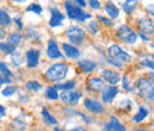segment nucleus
I'll use <instances>...</instances> for the list:
<instances>
[{"mask_svg":"<svg viewBox=\"0 0 154 131\" xmlns=\"http://www.w3.org/2000/svg\"><path fill=\"white\" fill-rule=\"evenodd\" d=\"M140 37L143 41H149L153 35V21L151 19H142L139 21Z\"/></svg>","mask_w":154,"mask_h":131,"instance_id":"6","label":"nucleus"},{"mask_svg":"<svg viewBox=\"0 0 154 131\" xmlns=\"http://www.w3.org/2000/svg\"><path fill=\"white\" fill-rule=\"evenodd\" d=\"M39 56H40V53H39V50H37V49H30V50H27V53H26L27 67H30V68L37 67L39 62Z\"/></svg>","mask_w":154,"mask_h":131,"instance_id":"10","label":"nucleus"},{"mask_svg":"<svg viewBox=\"0 0 154 131\" xmlns=\"http://www.w3.org/2000/svg\"><path fill=\"white\" fill-rule=\"evenodd\" d=\"M16 91H17V88H16L14 86H7V87L2 91V95H4V97H11V95H13V94L16 93Z\"/></svg>","mask_w":154,"mask_h":131,"instance_id":"33","label":"nucleus"},{"mask_svg":"<svg viewBox=\"0 0 154 131\" xmlns=\"http://www.w3.org/2000/svg\"><path fill=\"white\" fill-rule=\"evenodd\" d=\"M134 131H146V129L145 128H139V129H135Z\"/></svg>","mask_w":154,"mask_h":131,"instance_id":"46","label":"nucleus"},{"mask_svg":"<svg viewBox=\"0 0 154 131\" xmlns=\"http://www.w3.org/2000/svg\"><path fill=\"white\" fill-rule=\"evenodd\" d=\"M89 5L91 6L93 10H98L101 7V4L98 0H89Z\"/></svg>","mask_w":154,"mask_h":131,"instance_id":"37","label":"nucleus"},{"mask_svg":"<svg viewBox=\"0 0 154 131\" xmlns=\"http://www.w3.org/2000/svg\"><path fill=\"white\" fill-rule=\"evenodd\" d=\"M64 7L66 10L68 17L72 20H79V21H84L87 19H89L91 16L89 13H85L83 10H81L78 6L74 4V1L71 0H66L64 2Z\"/></svg>","mask_w":154,"mask_h":131,"instance_id":"3","label":"nucleus"},{"mask_svg":"<svg viewBox=\"0 0 154 131\" xmlns=\"http://www.w3.org/2000/svg\"><path fill=\"white\" fill-rule=\"evenodd\" d=\"M84 107H85L89 112H93V113H101L104 110L103 106H102L98 101L91 100V99H85V100H84Z\"/></svg>","mask_w":154,"mask_h":131,"instance_id":"15","label":"nucleus"},{"mask_svg":"<svg viewBox=\"0 0 154 131\" xmlns=\"http://www.w3.org/2000/svg\"><path fill=\"white\" fill-rule=\"evenodd\" d=\"M74 87H75V81H68V82H64V84H57L55 86L56 90H62V91L72 90Z\"/></svg>","mask_w":154,"mask_h":131,"instance_id":"25","label":"nucleus"},{"mask_svg":"<svg viewBox=\"0 0 154 131\" xmlns=\"http://www.w3.org/2000/svg\"><path fill=\"white\" fill-rule=\"evenodd\" d=\"M78 66L85 73H90V72L95 70V68H96V63L93 62L91 60H81V61H78Z\"/></svg>","mask_w":154,"mask_h":131,"instance_id":"18","label":"nucleus"},{"mask_svg":"<svg viewBox=\"0 0 154 131\" xmlns=\"http://www.w3.org/2000/svg\"><path fill=\"white\" fill-rule=\"evenodd\" d=\"M65 35H66V37L69 38V41L71 43H74V44H81L83 42L84 37H85L84 31L78 26H71L70 29L66 30Z\"/></svg>","mask_w":154,"mask_h":131,"instance_id":"7","label":"nucleus"},{"mask_svg":"<svg viewBox=\"0 0 154 131\" xmlns=\"http://www.w3.org/2000/svg\"><path fill=\"white\" fill-rule=\"evenodd\" d=\"M149 13H151V16H153V5H151V7H148V10H147Z\"/></svg>","mask_w":154,"mask_h":131,"instance_id":"45","label":"nucleus"},{"mask_svg":"<svg viewBox=\"0 0 154 131\" xmlns=\"http://www.w3.org/2000/svg\"><path fill=\"white\" fill-rule=\"evenodd\" d=\"M74 4L78 5V7H85L87 6V2L84 0H74Z\"/></svg>","mask_w":154,"mask_h":131,"instance_id":"40","label":"nucleus"},{"mask_svg":"<svg viewBox=\"0 0 154 131\" xmlns=\"http://www.w3.org/2000/svg\"><path fill=\"white\" fill-rule=\"evenodd\" d=\"M63 50H64V54L65 56L69 57V58H78L81 56V51L75 48L74 45L71 44H68V43H63Z\"/></svg>","mask_w":154,"mask_h":131,"instance_id":"16","label":"nucleus"},{"mask_svg":"<svg viewBox=\"0 0 154 131\" xmlns=\"http://www.w3.org/2000/svg\"><path fill=\"white\" fill-rule=\"evenodd\" d=\"M98 19H100L102 23H104L106 25H108V26H113V21L109 20L108 18H106V17H98Z\"/></svg>","mask_w":154,"mask_h":131,"instance_id":"39","label":"nucleus"},{"mask_svg":"<svg viewBox=\"0 0 154 131\" xmlns=\"http://www.w3.org/2000/svg\"><path fill=\"white\" fill-rule=\"evenodd\" d=\"M119 93V90L115 86H108L104 87V90L102 91V100L104 103H112L114 100L116 95Z\"/></svg>","mask_w":154,"mask_h":131,"instance_id":"12","label":"nucleus"},{"mask_svg":"<svg viewBox=\"0 0 154 131\" xmlns=\"http://www.w3.org/2000/svg\"><path fill=\"white\" fill-rule=\"evenodd\" d=\"M137 6V0H126L122 5V8L126 13H132Z\"/></svg>","mask_w":154,"mask_h":131,"instance_id":"20","label":"nucleus"},{"mask_svg":"<svg viewBox=\"0 0 154 131\" xmlns=\"http://www.w3.org/2000/svg\"><path fill=\"white\" fill-rule=\"evenodd\" d=\"M141 64L142 66H145V67H147V68H149V69H153L154 64H153V60L151 58H146V60H143L142 62H141Z\"/></svg>","mask_w":154,"mask_h":131,"instance_id":"35","label":"nucleus"},{"mask_svg":"<svg viewBox=\"0 0 154 131\" xmlns=\"http://www.w3.org/2000/svg\"><path fill=\"white\" fill-rule=\"evenodd\" d=\"M0 50H1L4 54H12V53L16 50V48L12 47V45H10L8 43H1V42H0Z\"/></svg>","mask_w":154,"mask_h":131,"instance_id":"28","label":"nucleus"},{"mask_svg":"<svg viewBox=\"0 0 154 131\" xmlns=\"http://www.w3.org/2000/svg\"><path fill=\"white\" fill-rule=\"evenodd\" d=\"M6 36V31L4 30V29H0V41L2 39V38H5Z\"/></svg>","mask_w":154,"mask_h":131,"instance_id":"43","label":"nucleus"},{"mask_svg":"<svg viewBox=\"0 0 154 131\" xmlns=\"http://www.w3.org/2000/svg\"><path fill=\"white\" fill-rule=\"evenodd\" d=\"M88 29H89V32H90V34L95 35V34H97V32H98L100 26L97 25L96 21H90V23H89V25H88Z\"/></svg>","mask_w":154,"mask_h":131,"instance_id":"34","label":"nucleus"},{"mask_svg":"<svg viewBox=\"0 0 154 131\" xmlns=\"http://www.w3.org/2000/svg\"><path fill=\"white\" fill-rule=\"evenodd\" d=\"M101 76H102V79L104 80V81H107L108 84H110V85H115L117 84L119 81H120V74L119 73H116L114 70H112V69H106V70H103L102 73H101Z\"/></svg>","mask_w":154,"mask_h":131,"instance_id":"13","label":"nucleus"},{"mask_svg":"<svg viewBox=\"0 0 154 131\" xmlns=\"http://www.w3.org/2000/svg\"><path fill=\"white\" fill-rule=\"evenodd\" d=\"M69 67L65 63H55L45 72V76L50 82H58L66 76Z\"/></svg>","mask_w":154,"mask_h":131,"instance_id":"2","label":"nucleus"},{"mask_svg":"<svg viewBox=\"0 0 154 131\" xmlns=\"http://www.w3.org/2000/svg\"><path fill=\"white\" fill-rule=\"evenodd\" d=\"M11 23H12L11 17H10L5 11L0 10V26L6 28V26H10V25H11Z\"/></svg>","mask_w":154,"mask_h":131,"instance_id":"23","label":"nucleus"},{"mask_svg":"<svg viewBox=\"0 0 154 131\" xmlns=\"http://www.w3.org/2000/svg\"><path fill=\"white\" fill-rule=\"evenodd\" d=\"M13 128L18 131H24L26 129V123L24 120H21V118H17L13 120Z\"/></svg>","mask_w":154,"mask_h":131,"instance_id":"26","label":"nucleus"},{"mask_svg":"<svg viewBox=\"0 0 154 131\" xmlns=\"http://www.w3.org/2000/svg\"><path fill=\"white\" fill-rule=\"evenodd\" d=\"M46 54L48 57L51 58V60H56V58H63V55L58 48L57 42L55 39H50L49 43H48V50H46Z\"/></svg>","mask_w":154,"mask_h":131,"instance_id":"9","label":"nucleus"},{"mask_svg":"<svg viewBox=\"0 0 154 131\" xmlns=\"http://www.w3.org/2000/svg\"><path fill=\"white\" fill-rule=\"evenodd\" d=\"M14 21L18 24L19 30H21V29H23V23H21V20H20V17H16V18H14Z\"/></svg>","mask_w":154,"mask_h":131,"instance_id":"41","label":"nucleus"},{"mask_svg":"<svg viewBox=\"0 0 154 131\" xmlns=\"http://www.w3.org/2000/svg\"><path fill=\"white\" fill-rule=\"evenodd\" d=\"M0 74H2V75H5V76H7V77H12L13 76V74H12V72L7 68V66L4 63V62H0Z\"/></svg>","mask_w":154,"mask_h":131,"instance_id":"30","label":"nucleus"},{"mask_svg":"<svg viewBox=\"0 0 154 131\" xmlns=\"http://www.w3.org/2000/svg\"><path fill=\"white\" fill-rule=\"evenodd\" d=\"M55 131H63V130H60V129H58V128H55Z\"/></svg>","mask_w":154,"mask_h":131,"instance_id":"48","label":"nucleus"},{"mask_svg":"<svg viewBox=\"0 0 154 131\" xmlns=\"http://www.w3.org/2000/svg\"><path fill=\"white\" fill-rule=\"evenodd\" d=\"M23 41V36L20 35V34H11L8 38H7V43L10 44V45H12V47H18L20 44V42Z\"/></svg>","mask_w":154,"mask_h":131,"instance_id":"21","label":"nucleus"},{"mask_svg":"<svg viewBox=\"0 0 154 131\" xmlns=\"http://www.w3.org/2000/svg\"><path fill=\"white\" fill-rule=\"evenodd\" d=\"M104 11L107 12V15H108L112 19L117 18V17H119V15H120V12H119L117 7H116L113 2H107V4L104 5Z\"/></svg>","mask_w":154,"mask_h":131,"instance_id":"19","label":"nucleus"},{"mask_svg":"<svg viewBox=\"0 0 154 131\" xmlns=\"http://www.w3.org/2000/svg\"><path fill=\"white\" fill-rule=\"evenodd\" d=\"M103 131H126V128L120 123L116 117H112L109 123H106L103 126Z\"/></svg>","mask_w":154,"mask_h":131,"instance_id":"14","label":"nucleus"},{"mask_svg":"<svg viewBox=\"0 0 154 131\" xmlns=\"http://www.w3.org/2000/svg\"><path fill=\"white\" fill-rule=\"evenodd\" d=\"M64 19H65V16H64L59 10H57L56 7H55V8H51V19H50V21H49V24H50L51 28L60 26V25H62V21H63Z\"/></svg>","mask_w":154,"mask_h":131,"instance_id":"11","label":"nucleus"},{"mask_svg":"<svg viewBox=\"0 0 154 131\" xmlns=\"http://www.w3.org/2000/svg\"><path fill=\"white\" fill-rule=\"evenodd\" d=\"M122 84H123V88H125L126 91H131V90H132L131 84L128 82V77H127V76H123V79H122Z\"/></svg>","mask_w":154,"mask_h":131,"instance_id":"36","label":"nucleus"},{"mask_svg":"<svg viewBox=\"0 0 154 131\" xmlns=\"http://www.w3.org/2000/svg\"><path fill=\"white\" fill-rule=\"evenodd\" d=\"M10 82H11V79L10 77L0 74V85H2V84H10Z\"/></svg>","mask_w":154,"mask_h":131,"instance_id":"38","label":"nucleus"},{"mask_svg":"<svg viewBox=\"0 0 154 131\" xmlns=\"http://www.w3.org/2000/svg\"><path fill=\"white\" fill-rule=\"evenodd\" d=\"M88 86L95 92H102L104 90V87H106V85L102 81V79H98V77H90L88 80Z\"/></svg>","mask_w":154,"mask_h":131,"instance_id":"17","label":"nucleus"},{"mask_svg":"<svg viewBox=\"0 0 154 131\" xmlns=\"http://www.w3.org/2000/svg\"><path fill=\"white\" fill-rule=\"evenodd\" d=\"M26 88L30 90V91H33V92H37L39 90H42V85L37 82V81H29L26 84Z\"/></svg>","mask_w":154,"mask_h":131,"instance_id":"29","label":"nucleus"},{"mask_svg":"<svg viewBox=\"0 0 154 131\" xmlns=\"http://www.w3.org/2000/svg\"><path fill=\"white\" fill-rule=\"evenodd\" d=\"M12 1H14V2H25L26 0H12Z\"/></svg>","mask_w":154,"mask_h":131,"instance_id":"47","label":"nucleus"},{"mask_svg":"<svg viewBox=\"0 0 154 131\" xmlns=\"http://www.w3.org/2000/svg\"><path fill=\"white\" fill-rule=\"evenodd\" d=\"M11 60H12V62H13V64H16L17 67H19L20 64L23 63V57H21V55H20L19 53H12V57H11Z\"/></svg>","mask_w":154,"mask_h":131,"instance_id":"31","label":"nucleus"},{"mask_svg":"<svg viewBox=\"0 0 154 131\" xmlns=\"http://www.w3.org/2000/svg\"><path fill=\"white\" fill-rule=\"evenodd\" d=\"M69 131H87L84 128H82V126H78V128H75V129H71V130Z\"/></svg>","mask_w":154,"mask_h":131,"instance_id":"44","label":"nucleus"},{"mask_svg":"<svg viewBox=\"0 0 154 131\" xmlns=\"http://www.w3.org/2000/svg\"><path fill=\"white\" fill-rule=\"evenodd\" d=\"M147 116H148V111H147L145 107H140L139 111H137V113L134 116V122L140 123V122H142Z\"/></svg>","mask_w":154,"mask_h":131,"instance_id":"24","label":"nucleus"},{"mask_svg":"<svg viewBox=\"0 0 154 131\" xmlns=\"http://www.w3.org/2000/svg\"><path fill=\"white\" fill-rule=\"evenodd\" d=\"M108 55H109V62L114 64L115 67L121 68L123 63L131 61V55L122 50L119 45H112L108 48Z\"/></svg>","mask_w":154,"mask_h":131,"instance_id":"1","label":"nucleus"},{"mask_svg":"<svg viewBox=\"0 0 154 131\" xmlns=\"http://www.w3.org/2000/svg\"><path fill=\"white\" fill-rule=\"evenodd\" d=\"M5 114H6V110H5V107L0 105V118L5 117Z\"/></svg>","mask_w":154,"mask_h":131,"instance_id":"42","label":"nucleus"},{"mask_svg":"<svg viewBox=\"0 0 154 131\" xmlns=\"http://www.w3.org/2000/svg\"><path fill=\"white\" fill-rule=\"evenodd\" d=\"M46 97L51 100H56L59 98V94L55 87H49V88H46Z\"/></svg>","mask_w":154,"mask_h":131,"instance_id":"27","label":"nucleus"},{"mask_svg":"<svg viewBox=\"0 0 154 131\" xmlns=\"http://www.w3.org/2000/svg\"><path fill=\"white\" fill-rule=\"evenodd\" d=\"M81 97H82L81 92L75 91L74 88L72 90H65L59 94V98L62 99V101L65 104H70V105L77 104V101L81 99Z\"/></svg>","mask_w":154,"mask_h":131,"instance_id":"8","label":"nucleus"},{"mask_svg":"<svg viewBox=\"0 0 154 131\" xmlns=\"http://www.w3.org/2000/svg\"><path fill=\"white\" fill-rule=\"evenodd\" d=\"M26 11H27V12H33V13L40 15L42 11H43V8H42V6H39L38 4H32V5H30V6L26 8Z\"/></svg>","mask_w":154,"mask_h":131,"instance_id":"32","label":"nucleus"},{"mask_svg":"<svg viewBox=\"0 0 154 131\" xmlns=\"http://www.w3.org/2000/svg\"><path fill=\"white\" fill-rule=\"evenodd\" d=\"M117 37L127 44H134L137 41V35L127 25L120 26V29L117 30Z\"/></svg>","mask_w":154,"mask_h":131,"instance_id":"5","label":"nucleus"},{"mask_svg":"<svg viewBox=\"0 0 154 131\" xmlns=\"http://www.w3.org/2000/svg\"><path fill=\"white\" fill-rule=\"evenodd\" d=\"M42 116H43V119L45 120V123H46L48 125H56V124H57L56 118H55L51 113L49 112L48 110L43 109V111H42Z\"/></svg>","mask_w":154,"mask_h":131,"instance_id":"22","label":"nucleus"},{"mask_svg":"<svg viewBox=\"0 0 154 131\" xmlns=\"http://www.w3.org/2000/svg\"><path fill=\"white\" fill-rule=\"evenodd\" d=\"M136 88L139 91L140 95H142L143 98L148 99V100H153L154 95V90H153V82L149 81L148 79H139L136 81Z\"/></svg>","mask_w":154,"mask_h":131,"instance_id":"4","label":"nucleus"}]
</instances>
